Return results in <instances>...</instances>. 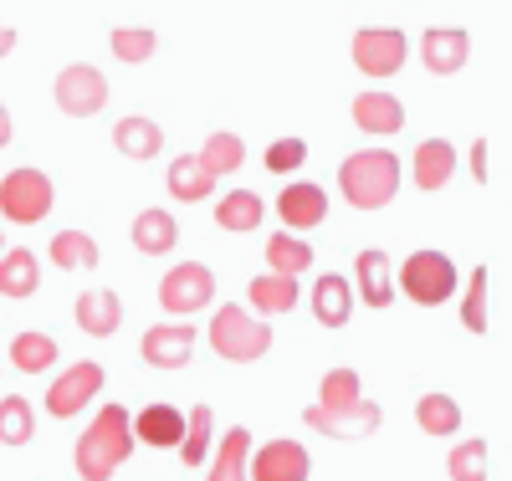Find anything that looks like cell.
<instances>
[{"label": "cell", "mask_w": 512, "mask_h": 481, "mask_svg": "<svg viewBox=\"0 0 512 481\" xmlns=\"http://www.w3.org/2000/svg\"><path fill=\"white\" fill-rule=\"evenodd\" d=\"M36 435V415L21 395H6L0 400V446H26Z\"/></svg>", "instance_id": "obj_38"}, {"label": "cell", "mask_w": 512, "mask_h": 481, "mask_svg": "<svg viewBox=\"0 0 512 481\" xmlns=\"http://www.w3.org/2000/svg\"><path fill=\"white\" fill-rule=\"evenodd\" d=\"M338 195L354 210H384L400 195V159L390 149H359L338 164Z\"/></svg>", "instance_id": "obj_2"}, {"label": "cell", "mask_w": 512, "mask_h": 481, "mask_svg": "<svg viewBox=\"0 0 512 481\" xmlns=\"http://www.w3.org/2000/svg\"><path fill=\"white\" fill-rule=\"evenodd\" d=\"M246 302L262 313V323H267L272 313H292V308H297V277H277V272L251 277V282H246Z\"/></svg>", "instance_id": "obj_25"}, {"label": "cell", "mask_w": 512, "mask_h": 481, "mask_svg": "<svg viewBox=\"0 0 512 481\" xmlns=\"http://www.w3.org/2000/svg\"><path fill=\"white\" fill-rule=\"evenodd\" d=\"M134 441H144L154 451H180V441H185V410H175V405H144L134 415Z\"/></svg>", "instance_id": "obj_18"}, {"label": "cell", "mask_w": 512, "mask_h": 481, "mask_svg": "<svg viewBox=\"0 0 512 481\" xmlns=\"http://www.w3.org/2000/svg\"><path fill=\"white\" fill-rule=\"evenodd\" d=\"M308 476H313V456L292 435H277V441L256 446V456L246 461V481H308Z\"/></svg>", "instance_id": "obj_10"}, {"label": "cell", "mask_w": 512, "mask_h": 481, "mask_svg": "<svg viewBox=\"0 0 512 481\" xmlns=\"http://www.w3.org/2000/svg\"><path fill=\"white\" fill-rule=\"evenodd\" d=\"M359 400H364V379H359V369L338 364V369L323 374V384H318V410H349V405H359Z\"/></svg>", "instance_id": "obj_32"}, {"label": "cell", "mask_w": 512, "mask_h": 481, "mask_svg": "<svg viewBox=\"0 0 512 481\" xmlns=\"http://www.w3.org/2000/svg\"><path fill=\"white\" fill-rule=\"evenodd\" d=\"M11 134H16V128H11V113H6V103H0V149L11 144Z\"/></svg>", "instance_id": "obj_42"}, {"label": "cell", "mask_w": 512, "mask_h": 481, "mask_svg": "<svg viewBox=\"0 0 512 481\" xmlns=\"http://www.w3.org/2000/svg\"><path fill=\"white\" fill-rule=\"evenodd\" d=\"M313 318L323 328H344L354 318V287H349V277L328 272V277L313 282Z\"/></svg>", "instance_id": "obj_23"}, {"label": "cell", "mask_w": 512, "mask_h": 481, "mask_svg": "<svg viewBox=\"0 0 512 481\" xmlns=\"http://www.w3.org/2000/svg\"><path fill=\"white\" fill-rule=\"evenodd\" d=\"M36 287H41V261H36V251H26V246H11V251H0V297H36Z\"/></svg>", "instance_id": "obj_24"}, {"label": "cell", "mask_w": 512, "mask_h": 481, "mask_svg": "<svg viewBox=\"0 0 512 481\" xmlns=\"http://www.w3.org/2000/svg\"><path fill=\"white\" fill-rule=\"evenodd\" d=\"M415 420L425 435H456L461 430V405L451 395H420L415 400Z\"/></svg>", "instance_id": "obj_34"}, {"label": "cell", "mask_w": 512, "mask_h": 481, "mask_svg": "<svg viewBox=\"0 0 512 481\" xmlns=\"http://www.w3.org/2000/svg\"><path fill=\"white\" fill-rule=\"evenodd\" d=\"M195 159L205 164L210 180H221V174H236V169L246 164V144H241V134H231V128H216V134L200 144Z\"/></svg>", "instance_id": "obj_28"}, {"label": "cell", "mask_w": 512, "mask_h": 481, "mask_svg": "<svg viewBox=\"0 0 512 481\" xmlns=\"http://www.w3.org/2000/svg\"><path fill=\"white\" fill-rule=\"evenodd\" d=\"M303 420H308L318 435H333V441H364V435H374V430L384 425V410H379L374 400H359V405H349V410H318V405H308Z\"/></svg>", "instance_id": "obj_11"}, {"label": "cell", "mask_w": 512, "mask_h": 481, "mask_svg": "<svg viewBox=\"0 0 512 481\" xmlns=\"http://www.w3.org/2000/svg\"><path fill=\"white\" fill-rule=\"evenodd\" d=\"M210 446H216V415H210V405L185 410V441H180V461H185V466H205V461H210Z\"/></svg>", "instance_id": "obj_31"}, {"label": "cell", "mask_w": 512, "mask_h": 481, "mask_svg": "<svg viewBox=\"0 0 512 481\" xmlns=\"http://www.w3.org/2000/svg\"><path fill=\"white\" fill-rule=\"evenodd\" d=\"M210 297H216V272H210L205 261H180L175 272L159 277V308L180 313V323H185V313L210 308Z\"/></svg>", "instance_id": "obj_7"}, {"label": "cell", "mask_w": 512, "mask_h": 481, "mask_svg": "<svg viewBox=\"0 0 512 481\" xmlns=\"http://www.w3.org/2000/svg\"><path fill=\"white\" fill-rule=\"evenodd\" d=\"M164 185H169V195H175L180 205H200L210 190H216V180L205 174V164L195 159V154H180L175 164H169V174H164Z\"/></svg>", "instance_id": "obj_27"}, {"label": "cell", "mask_w": 512, "mask_h": 481, "mask_svg": "<svg viewBox=\"0 0 512 481\" xmlns=\"http://www.w3.org/2000/svg\"><path fill=\"white\" fill-rule=\"evenodd\" d=\"M262 164H267L272 174H297V169L308 164V144H303V139H277V144L262 154Z\"/></svg>", "instance_id": "obj_39"}, {"label": "cell", "mask_w": 512, "mask_h": 481, "mask_svg": "<svg viewBox=\"0 0 512 481\" xmlns=\"http://www.w3.org/2000/svg\"><path fill=\"white\" fill-rule=\"evenodd\" d=\"M267 267L277 277H303L313 267V246L303 236H292V231H272L267 236Z\"/></svg>", "instance_id": "obj_30"}, {"label": "cell", "mask_w": 512, "mask_h": 481, "mask_svg": "<svg viewBox=\"0 0 512 481\" xmlns=\"http://www.w3.org/2000/svg\"><path fill=\"white\" fill-rule=\"evenodd\" d=\"M139 354L144 364L154 369H185L195 359V323H180V318H169V323H154L139 343Z\"/></svg>", "instance_id": "obj_12"}, {"label": "cell", "mask_w": 512, "mask_h": 481, "mask_svg": "<svg viewBox=\"0 0 512 481\" xmlns=\"http://www.w3.org/2000/svg\"><path fill=\"white\" fill-rule=\"evenodd\" d=\"M103 364L98 359H82V364H72V369H62L57 379H52V389H47V415L52 420H72V415H82L93 405V395L103 389Z\"/></svg>", "instance_id": "obj_9"}, {"label": "cell", "mask_w": 512, "mask_h": 481, "mask_svg": "<svg viewBox=\"0 0 512 481\" xmlns=\"http://www.w3.org/2000/svg\"><path fill=\"white\" fill-rule=\"evenodd\" d=\"M16 41H21L16 26H0V57H11V52H16Z\"/></svg>", "instance_id": "obj_41"}, {"label": "cell", "mask_w": 512, "mask_h": 481, "mask_svg": "<svg viewBox=\"0 0 512 481\" xmlns=\"http://www.w3.org/2000/svg\"><path fill=\"white\" fill-rule=\"evenodd\" d=\"M57 338L52 333H36V328H26V333H16L11 338V364L21 369V374H47L52 364H57Z\"/></svg>", "instance_id": "obj_29"}, {"label": "cell", "mask_w": 512, "mask_h": 481, "mask_svg": "<svg viewBox=\"0 0 512 481\" xmlns=\"http://www.w3.org/2000/svg\"><path fill=\"white\" fill-rule=\"evenodd\" d=\"M210 348H216L226 364H256V359H267V348H272V323L246 313L241 302H221L216 318H210Z\"/></svg>", "instance_id": "obj_3"}, {"label": "cell", "mask_w": 512, "mask_h": 481, "mask_svg": "<svg viewBox=\"0 0 512 481\" xmlns=\"http://www.w3.org/2000/svg\"><path fill=\"white\" fill-rule=\"evenodd\" d=\"M128 456H134V415L123 405H103L72 446V466L82 481H108Z\"/></svg>", "instance_id": "obj_1"}, {"label": "cell", "mask_w": 512, "mask_h": 481, "mask_svg": "<svg viewBox=\"0 0 512 481\" xmlns=\"http://www.w3.org/2000/svg\"><path fill=\"white\" fill-rule=\"evenodd\" d=\"M410 174H415V185L425 195H436L451 185V174H456V144L451 139H425L410 159Z\"/></svg>", "instance_id": "obj_19"}, {"label": "cell", "mask_w": 512, "mask_h": 481, "mask_svg": "<svg viewBox=\"0 0 512 481\" xmlns=\"http://www.w3.org/2000/svg\"><path fill=\"white\" fill-rule=\"evenodd\" d=\"M72 313H77V328L88 338H113L123 328V297L113 287H93L72 302Z\"/></svg>", "instance_id": "obj_17"}, {"label": "cell", "mask_w": 512, "mask_h": 481, "mask_svg": "<svg viewBox=\"0 0 512 481\" xmlns=\"http://www.w3.org/2000/svg\"><path fill=\"white\" fill-rule=\"evenodd\" d=\"M52 267H62V272H93L98 267V241L88 231L52 236Z\"/></svg>", "instance_id": "obj_33"}, {"label": "cell", "mask_w": 512, "mask_h": 481, "mask_svg": "<svg viewBox=\"0 0 512 481\" xmlns=\"http://www.w3.org/2000/svg\"><path fill=\"white\" fill-rule=\"evenodd\" d=\"M0 251H6V236H0Z\"/></svg>", "instance_id": "obj_43"}, {"label": "cell", "mask_w": 512, "mask_h": 481, "mask_svg": "<svg viewBox=\"0 0 512 481\" xmlns=\"http://www.w3.org/2000/svg\"><path fill=\"white\" fill-rule=\"evenodd\" d=\"M108 47H113V57H118V62L134 67V62H149V57H154L159 36H154V26H113Z\"/></svg>", "instance_id": "obj_35"}, {"label": "cell", "mask_w": 512, "mask_h": 481, "mask_svg": "<svg viewBox=\"0 0 512 481\" xmlns=\"http://www.w3.org/2000/svg\"><path fill=\"white\" fill-rule=\"evenodd\" d=\"M456 261L446 251H410L400 261V272H395V292H405L410 302H420V308H441V302L456 297Z\"/></svg>", "instance_id": "obj_4"}, {"label": "cell", "mask_w": 512, "mask_h": 481, "mask_svg": "<svg viewBox=\"0 0 512 481\" xmlns=\"http://www.w3.org/2000/svg\"><path fill=\"white\" fill-rule=\"evenodd\" d=\"M354 123L374 139H390V134L405 128V103L395 93H384V87H364V93L354 98Z\"/></svg>", "instance_id": "obj_16"}, {"label": "cell", "mask_w": 512, "mask_h": 481, "mask_svg": "<svg viewBox=\"0 0 512 481\" xmlns=\"http://www.w3.org/2000/svg\"><path fill=\"white\" fill-rule=\"evenodd\" d=\"M446 471H451V481H487V441H477V435L456 441L446 456Z\"/></svg>", "instance_id": "obj_37"}, {"label": "cell", "mask_w": 512, "mask_h": 481, "mask_svg": "<svg viewBox=\"0 0 512 481\" xmlns=\"http://www.w3.org/2000/svg\"><path fill=\"white\" fill-rule=\"evenodd\" d=\"M466 57H472V36H466L461 26H431V31L420 36V62L431 67L436 77L461 72Z\"/></svg>", "instance_id": "obj_15"}, {"label": "cell", "mask_w": 512, "mask_h": 481, "mask_svg": "<svg viewBox=\"0 0 512 481\" xmlns=\"http://www.w3.org/2000/svg\"><path fill=\"white\" fill-rule=\"evenodd\" d=\"M128 241H134V251H144V256H169V251H175V241H180V221H175L169 210L149 205V210L134 215Z\"/></svg>", "instance_id": "obj_20"}, {"label": "cell", "mask_w": 512, "mask_h": 481, "mask_svg": "<svg viewBox=\"0 0 512 481\" xmlns=\"http://www.w3.org/2000/svg\"><path fill=\"white\" fill-rule=\"evenodd\" d=\"M52 98H57V108L67 118H93L108 103V77L93 62H67L57 72V82H52Z\"/></svg>", "instance_id": "obj_8"}, {"label": "cell", "mask_w": 512, "mask_h": 481, "mask_svg": "<svg viewBox=\"0 0 512 481\" xmlns=\"http://www.w3.org/2000/svg\"><path fill=\"white\" fill-rule=\"evenodd\" d=\"M262 221H267V200L256 195V190H226L216 200V226L221 231L251 236V231H262Z\"/></svg>", "instance_id": "obj_22"}, {"label": "cell", "mask_w": 512, "mask_h": 481, "mask_svg": "<svg viewBox=\"0 0 512 481\" xmlns=\"http://www.w3.org/2000/svg\"><path fill=\"white\" fill-rule=\"evenodd\" d=\"M246 461H251V430H246V425H231V430L221 435L216 456H210L205 481H246Z\"/></svg>", "instance_id": "obj_26"}, {"label": "cell", "mask_w": 512, "mask_h": 481, "mask_svg": "<svg viewBox=\"0 0 512 481\" xmlns=\"http://www.w3.org/2000/svg\"><path fill=\"white\" fill-rule=\"evenodd\" d=\"M487 149H492L487 139H477V144H472V174H477V180H487Z\"/></svg>", "instance_id": "obj_40"}, {"label": "cell", "mask_w": 512, "mask_h": 481, "mask_svg": "<svg viewBox=\"0 0 512 481\" xmlns=\"http://www.w3.org/2000/svg\"><path fill=\"white\" fill-rule=\"evenodd\" d=\"M349 57L364 77H395L410 57V36L400 26H359L349 41Z\"/></svg>", "instance_id": "obj_6"}, {"label": "cell", "mask_w": 512, "mask_h": 481, "mask_svg": "<svg viewBox=\"0 0 512 481\" xmlns=\"http://www.w3.org/2000/svg\"><path fill=\"white\" fill-rule=\"evenodd\" d=\"M113 149L123 159H139L144 164V159H154L164 149V128L154 118H144V113H128V118L113 123Z\"/></svg>", "instance_id": "obj_21"}, {"label": "cell", "mask_w": 512, "mask_h": 481, "mask_svg": "<svg viewBox=\"0 0 512 481\" xmlns=\"http://www.w3.org/2000/svg\"><path fill=\"white\" fill-rule=\"evenodd\" d=\"M277 215H282V226L297 236V231H313L323 226V215H328V190L313 185V180H292L282 195H277Z\"/></svg>", "instance_id": "obj_13"}, {"label": "cell", "mask_w": 512, "mask_h": 481, "mask_svg": "<svg viewBox=\"0 0 512 481\" xmlns=\"http://www.w3.org/2000/svg\"><path fill=\"white\" fill-rule=\"evenodd\" d=\"M57 205V185L47 180L41 169H11V174H0V215L16 226H41L52 215Z\"/></svg>", "instance_id": "obj_5"}, {"label": "cell", "mask_w": 512, "mask_h": 481, "mask_svg": "<svg viewBox=\"0 0 512 481\" xmlns=\"http://www.w3.org/2000/svg\"><path fill=\"white\" fill-rule=\"evenodd\" d=\"M487 287H492V277H487V267H477L472 277H466V292H461V328L466 333H487Z\"/></svg>", "instance_id": "obj_36"}, {"label": "cell", "mask_w": 512, "mask_h": 481, "mask_svg": "<svg viewBox=\"0 0 512 481\" xmlns=\"http://www.w3.org/2000/svg\"><path fill=\"white\" fill-rule=\"evenodd\" d=\"M374 313H384L395 302V267H390V256H384L379 246H369V251H359L354 256V282H349Z\"/></svg>", "instance_id": "obj_14"}]
</instances>
